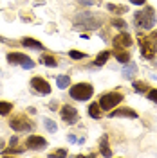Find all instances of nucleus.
<instances>
[{
	"label": "nucleus",
	"instance_id": "obj_7",
	"mask_svg": "<svg viewBox=\"0 0 157 158\" xmlns=\"http://www.w3.org/2000/svg\"><path fill=\"white\" fill-rule=\"evenodd\" d=\"M31 86L36 90L38 94H43V95L51 94V86H49V83H47L45 79H42V77H33V81H31Z\"/></svg>",
	"mask_w": 157,
	"mask_h": 158
},
{
	"label": "nucleus",
	"instance_id": "obj_8",
	"mask_svg": "<svg viewBox=\"0 0 157 158\" xmlns=\"http://www.w3.org/2000/svg\"><path fill=\"white\" fill-rule=\"evenodd\" d=\"M132 45V38L128 32H119L114 38V49H128Z\"/></svg>",
	"mask_w": 157,
	"mask_h": 158
},
{
	"label": "nucleus",
	"instance_id": "obj_22",
	"mask_svg": "<svg viewBox=\"0 0 157 158\" xmlns=\"http://www.w3.org/2000/svg\"><path fill=\"white\" fill-rule=\"evenodd\" d=\"M134 88H136V92L143 94V92H146L148 90V85L146 83H143V81H136V83H134Z\"/></svg>",
	"mask_w": 157,
	"mask_h": 158
},
{
	"label": "nucleus",
	"instance_id": "obj_12",
	"mask_svg": "<svg viewBox=\"0 0 157 158\" xmlns=\"http://www.w3.org/2000/svg\"><path fill=\"white\" fill-rule=\"evenodd\" d=\"M136 72H137V67H136V63L128 61L127 67L123 69V77H125V79H132L134 76H136Z\"/></svg>",
	"mask_w": 157,
	"mask_h": 158
},
{
	"label": "nucleus",
	"instance_id": "obj_23",
	"mask_svg": "<svg viewBox=\"0 0 157 158\" xmlns=\"http://www.w3.org/2000/svg\"><path fill=\"white\" fill-rule=\"evenodd\" d=\"M69 56H70L72 59H83V58H87V54H83V52H78V50H70Z\"/></svg>",
	"mask_w": 157,
	"mask_h": 158
},
{
	"label": "nucleus",
	"instance_id": "obj_25",
	"mask_svg": "<svg viewBox=\"0 0 157 158\" xmlns=\"http://www.w3.org/2000/svg\"><path fill=\"white\" fill-rule=\"evenodd\" d=\"M108 11H112V13H123L125 7H118V6H114V4H108Z\"/></svg>",
	"mask_w": 157,
	"mask_h": 158
},
{
	"label": "nucleus",
	"instance_id": "obj_17",
	"mask_svg": "<svg viewBox=\"0 0 157 158\" xmlns=\"http://www.w3.org/2000/svg\"><path fill=\"white\" fill-rule=\"evenodd\" d=\"M40 63H43V65H47V67H56V65H58L56 58H52V56H49V54L42 56V58H40Z\"/></svg>",
	"mask_w": 157,
	"mask_h": 158
},
{
	"label": "nucleus",
	"instance_id": "obj_6",
	"mask_svg": "<svg viewBox=\"0 0 157 158\" xmlns=\"http://www.w3.org/2000/svg\"><path fill=\"white\" fill-rule=\"evenodd\" d=\"M9 126L15 129V131H27V129H31V124L27 122V118L24 117V115L13 117L9 120Z\"/></svg>",
	"mask_w": 157,
	"mask_h": 158
},
{
	"label": "nucleus",
	"instance_id": "obj_2",
	"mask_svg": "<svg viewBox=\"0 0 157 158\" xmlns=\"http://www.w3.org/2000/svg\"><path fill=\"white\" fill-rule=\"evenodd\" d=\"M157 32H154L152 36H148V38H143V36H139V43H141V54L145 56L146 59H152L155 56L157 52Z\"/></svg>",
	"mask_w": 157,
	"mask_h": 158
},
{
	"label": "nucleus",
	"instance_id": "obj_13",
	"mask_svg": "<svg viewBox=\"0 0 157 158\" xmlns=\"http://www.w3.org/2000/svg\"><path fill=\"white\" fill-rule=\"evenodd\" d=\"M114 56L118 58L119 63H128V59H130L128 50H123V49H114Z\"/></svg>",
	"mask_w": 157,
	"mask_h": 158
},
{
	"label": "nucleus",
	"instance_id": "obj_11",
	"mask_svg": "<svg viewBox=\"0 0 157 158\" xmlns=\"http://www.w3.org/2000/svg\"><path fill=\"white\" fill-rule=\"evenodd\" d=\"M110 117H128V118H137V113L130 108H119V110H114L110 113Z\"/></svg>",
	"mask_w": 157,
	"mask_h": 158
},
{
	"label": "nucleus",
	"instance_id": "obj_30",
	"mask_svg": "<svg viewBox=\"0 0 157 158\" xmlns=\"http://www.w3.org/2000/svg\"><path fill=\"white\" fill-rule=\"evenodd\" d=\"M2 146H4V140H2V138H0V149H2Z\"/></svg>",
	"mask_w": 157,
	"mask_h": 158
},
{
	"label": "nucleus",
	"instance_id": "obj_15",
	"mask_svg": "<svg viewBox=\"0 0 157 158\" xmlns=\"http://www.w3.org/2000/svg\"><path fill=\"white\" fill-rule=\"evenodd\" d=\"M88 115L92 118H99V115H101V106H99V102H92V104L88 106Z\"/></svg>",
	"mask_w": 157,
	"mask_h": 158
},
{
	"label": "nucleus",
	"instance_id": "obj_29",
	"mask_svg": "<svg viewBox=\"0 0 157 158\" xmlns=\"http://www.w3.org/2000/svg\"><path fill=\"white\" fill-rule=\"evenodd\" d=\"M9 144H11V146H15V144H16V137H13V138H11V140H9Z\"/></svg>",
	"mask_w": 157,
	"mask_h": 158
},
{
	"label": "nucleus",
	"instance_id": "obj_20",
	"mask_svg": "<svg viewBox=\"0 0 157 158\" xmlns=\"http://www.w3.org/2000/svg\"><path fill=\"white\" fill-rule=\"evenodd\" d=\"M101 153L105 155V156H112V151L108 149V142H107V135H103L101 137Z\"/></svg>",
	"mask_w": 157,
	"mask_h": 158
},
{
	"label": "nucleus",
	"instance_id": "obj_26",
	"mask_svg": "<svg viewBox=\"0 0 157 158\" xmlns=\"http://www.w3.org/2000/svg\"><path fill=\"white\" fill-rule=\"evenodd\" d=\"M148 99L150 101H154V102H157V90H148Z\"/></svg>",
	"mask_w": 157,
	"mask_h": 158
},
{
	"label": "nucleus",
	"instance_id": "obj_1",
	"mask_svg": "<svg viewBox=\"0 0 157 158\" xmlns=\"http://www.w3.org/2000/svg\"><path fill=\"white\" fill-rule=\"evenodd\" d=\"M154 23H155V15H154L152 7H146V9L136 13V25L139 29H152Z\"/></svg>",
	"mask_w": 157,
	"mask_h": 158
},
{
	"label": "nucleus",
	"instance_id": "obj_18",
	"mask_svg": "<svg viewBox=\"0 0 157 158\" xmlns=\"http://www.w3.org/2000/svg\"><path fill=\"white\" fill-rule=\"evenodd\" d=\"M56 85H58V88H67L70 85V77L69 76H58L56 77Z\"/></svg>",
	"mask_w": 157,
	"mask_h": 158
},
{
	"label": "nucleus",
	"instance_id": "obj_4",
	"mask_svg": "<svg viewBox=\"0 0 157 158\" xmlns=\"http://www.w3.org/2000/svg\"><path fill=\"white\" fill-rule=\"evenodd\" d=\"M123 101V95L118 94V92H110V94H105L99 97V106L101 110H114V106H118L119 102Z\"/></svg>",
	"mask_w": 157,
	"mask_h": 158
},
{
	"label": "nucleus",
	"instance_id": "obj_21",
	"mask_svg": "<svg viewBox=\"0 0 157 158\" xmlns=\"http://www.w3.org/2000/svg\"><path fill=\"white\" fill-rule=\"evenodd\" d=\"M43 124H45V128H47V131H51V133H54V131L58 129V126H56V122H52L51 118H43Z\"/></svg>",
	"mask_w": 157,
	"mask_h": 158
},
{
	"label": "nucleus",
	"instance_id": "obj_5",
	"mask_svg": "<svg viewBox=\"0 0 157 158\" xmlns=\"http://www.w3.org/2000/svg\"><path fill=\"white\" fill-rule=\"evenodd\" d=\"M7 61H9L11 65H22L24 69H33L34 67V63L25 54H20V52H11V54H7Z\"/></svg>",
	"mask_w": 157,
	"mask_h": 158
},
{
	"label": "nucleus",
	"instance_id": "obj_16",
	"mask_svg": "<svg viewBox=\"0 0 157 158\" xmlns=\"http://www.w3.org/2000/svg\"><path fill=\"white\" fill-rule=\"evenodd\" d=\"M108 58H110V52H108V50H103L101 54H98V58H96V61H94V65L101 67V65H105V63H107Z\"/></svg>",
	"mask_w": 157,
	"mask_h": 158
},
{
	"label": "nucleus",
	"instance_id": "obj_28",
	"mask_svg": "<svg viewBox=\"0 0 157 158\" xmlns=\"http://www.w3.org/2000/svg\"><path fill=\"white\" fill-rule=\"evenodd\" d=\"M130 2H132L134 6H143V4H145L146 0H130Z\"/></svg>",
	"mask_w": 157,
	"mask_h": 158
},
{
	"label": "nucleus",
	"instance_id": "obj_19",
	"mask_svg": "<svg viewBox=\"0 0 157 158\" xmlns=\"http://www.w3.org/2000/svg\"><path fill=\"white\" fill-rule=\"evenodd\" d=\"M13 110V104L7 101H0V115H9V111Z\"/></svg>",
	"mask_w": 157,
	"mask_h": 158
},
{
	"label": "nucleus",
	"instance_id": "obj_9",
	"mask_svg": "<svg viewBox=\"0 0 157 158\" xmlns=\"http://www.w3.org/2000/svg\"><path fill=\"white\" fill-rule=\"evenodd\" d=\"M61 117L67 124H76L78 122V111L72 108V106H63L61 108Z\"/></svg>",
	"mask_w": 157,
	"mask_h": 158
},
{
	"label": "nucleus",
	"instance_id": "obj_14",
	"mask_svg": "<svg viewBox=\"0 0 157 158\" xmlns=\"http://www.w3.org/2000/svg\"><path fill=\"white\" fill-rule=\"evenodd\" d=\"M22 43H24L25 47H31V49L43 50V45H42L40 41H36V40H33V38H24V40H22Z\"/></svg>",
	"mask_w": 157,
	"mask_h": 158
},
{
	"label": "nucleus",
	"instance_id": "obj_27",
	"mask_svg": "<svg viewBox=\"0 0 157 158\" xmlns=\"http://www.w3.org/2000/svg\"><path fill=\"white\" fill-rule=\"evenodd\" d=\"M51 156H67V151H65V149H58V151L52 153Z\"/></svg>",
	"mask_w": 157,
	"mask_h": 158
},
{
	"label": "nucleus",
	"instance_id": "obj_3",
	"mask_svg": "<svg viewBox=\"0 0 157 158\" xmlns=\"http://www.w3.org/2000/svg\"><path fill=\"white\" fill-rule=\"evenodd\" d=\"M92 94H94V90L88 83H78L70 88V97L76 101H87L92 97Z\"/></svg>",
	"mask_w": 157,
	"mask_h": 158
},
{
	"label": "nucleus",
	"instance_id": "obj_24",
	"mask_svg": "<svg viewBox=\"0 0 157 158\" xmlns=\"http://www.w3.org/2000/svg\"><path fill=\"white\" fill-rule=\"evenodd\" d=\"M112 23H114L116 27H119V29H125V27H127V22H125V20H121V18H114V20H112Z\"/></svg>",
	"mask_w": 157,
	"mask_h": 158
},
{
	"label": "nucleus",
	"instance_id": "obj_10",
	"mask_svg": "<svg viewBox=\"0 0 157 158\" xmlns=\"http://www.w3.org/2000/svg\"><path fill=\"white\" fill-rule=\"evenodd\" d=\"M25 146L29 149H43L47 146V140L43 137H36V135H33V137L27 138V142H25Z\"/></svg>",
	"mask_w": 157,
	"mask_h": 158
}]
</instances>
